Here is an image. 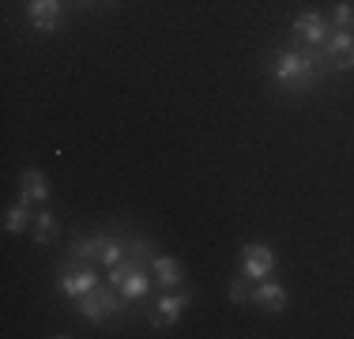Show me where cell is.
I'll use <instances>...</instances> for the list:
<instances>
[{"mask_svg": "<svg viewBox=\"0 0 354 339\" xmlns=\"http://www.w3.org/2000/svg\"><path fill=\"white\" fill-rule=\"evenodd\" d=\"M324 46H306V49H279L272 61V80L283 91H309L320 80V72H328Z\"/></svg>", "mask_w": 354, "mask_h": 339, "instance_id": "cell-1", "label": "cell"}, {"mask_svg": "<svg viewBox=\"0 0 354 339\" xmlns=\"http://www.w3.org/2000/svg\"><path fill=\"white\" fill-rule=\"evenodd\" d=\"M117 286H95V291H87L83 294V298H75V313H80V317H87L91 324H102V320L109 317V313H117L121 309V302H117Z\"/></svg>", "mask_w": 354, "mask_h": 339, "instance_id": "cell-2", "label": "cell"}, {"mask_svg": "<svg viewBox=\"0 0 354 339\" xmlns=\"http://www.w3.org/2000/svg\"><path fill=\"white\" fill-rule=\"evenodd\" d=\"M324 57H328V64H332V72H351L354 68V34L332 27V34H328V42H324Z\"/></svg>", "mask_w": 354, "mask_h": 339, "instance_id": "cell-3", "label": "cell"}, {"mask_svg": "<svg viewBox=\"0 0 354 339\" xmlns=\"http://www.w3.org/2000/svg\"><path fill=\"white\" fill-rule=\"evenodd\" d=\"M272 271H275V253L268 249V245H260V241L241 245V275H249V279H268Z\"/></svg>", "mask_w": 354, "mask_h": 339, "instance_id": "cell-4", "label": "cell"}, {"mask_svg": "<svg viewBox=\"0 0 354 339\" xmlns=\"http://www.w3.org/2000/svg\"><path fill=\"white\" fill-rule=\"evenodd\" d=\"M98 286V275L91 271V264H83V260H72L68 268L61 271V294H68V298H83L87 291H95Z\"/></svg>", "mask_w": 354, "mask_h": 339, "instance_id": "cell-5", "label": "cell"}, {"mask_svg": "<svg viewBox=\"0 0 354 339\" xmlns=\"http://www.w3.org/2000/svg\"><path fill=\"white\" fill-rule=\"evenodd\" d=\"M189 302H192V294L189 291H170V294H162V298L155 302V309H151V328H166V324H177L181 320V313L189 309Z\"/></svg>", "mask_w": 354, "mask_h": 339, "instance_id": "cell-6", "label": "cell"}, {"mask_svg": "<svg viewBox=\"0 0 354 339\" xmlns=\"http://www.w3.org/2000/svg\"><path fill=\"white\" fill-rule=\"evenodd\" d=\"M294 38L301 42V46H324L328 34H332V27L324 23V15L320 12H301L298 19H294Z\"/></svg>", "mask_w": 354, "mask_h": 339, "instance_id": "cell-7", "label": "cell"}, {"mask_svg": "<svg viewBox=\"0 0 354 339\" xmlns=\"http://www.w3.org/2000/svg\"><path fill=\"white\" fill-rule=\"evenodd\" d=\"M27 15H30V27L35 30L53 34L57 27H61V0H30Z\"/></svg>", "mask_w": 354, "mask_h": 339, "instance_id": "cell-8", "label": "cell"}, {"mask_svg": "<svg viewBox=\"0 0 354 339\" xmlns=\"http://www.w3.org/2000/svg\"><path fill=\"white\" fill-rule=\"evenodd\" d=\"M252 305H257V309H264V313H279L283 305H286V291L275 283L272 275L257 279V286H252Z\"/></svg>", "mask_w": 354, "mask_h": 339, "instance_id": "cell-9", "label": "cell"}, {"mask_svg": "<svg viewBox=\"0 0 354 339\" xmlns=\"http://www.w3.org/2000/svg\"><path fill=\"white\" fill-rule=\"evenodd\" d=\"M147 268L155 271L158 286H166V291H174V286H181V279H185V268H181V260H174V257H162V253H155V257L147 260Z\"/></svg>", "mask_w": 354, "mask_h": 339, "instance_id": "cell-10", "label": "cell"}, {"mask_svg": "<svg viewBox=\"0 0 354 339\" xmlns=\"http://www.w3.org/2000/svg\"><path fill=\"white\" fill-rule=\"evenodd\" d=\"M106 237H109V234L75 237V241L68 245V257H72V260H83V264H98V257H102V249H106Z\"/></svg>", "mask_w": 354, "mask_h": 339, "instance_id": "cell-11", "label": "cell"}, {"mask_svg": "<svg viewBox=\"0 0 354 339\" xmlns=\"http://www.w3.org/2000/svg\"><path fill=\"white\" fill-rule=\"evenodd\" d=\"M19 196L27 203H46L49 200V185L41 170H23L19 174Z\"/></svg>", "mask_w": 354, "mask_h": 339, "instance_id": "cell-12", "label": "cell"}, {"mask_svg": "<svg viewBox=\"0 0 354 339\" xmlns=\"http://www.w3.org/2000/svg\"><path fill=\"white\" fill-rule=\"evenodd\" d=\"M27 223H30V203L19 196L12 208L4 211V230L8 234H23V226H27Z\"/></svg>", "mask_w": 354, "mask_h": 339, "instance_id": "cell-13", "label": "cell"}, {"mask_svg": "<svg viewBox=\"0 0 354 339\" xmlns=\"http://www.w3.org/2000/svg\"><path fill=\"white\" fill-rule=\"evenodd\" d=\"M30 234H35L38 245H49V241H53V237L61 234V226H57L53 211H38V215H35V226H30Z\"/></svg>", "mask_w": 354, "mask_h": 339, "instance_id": "cell-14", "label": "cell"}, {"mask_svg": "<svg viewBox=\"0 0 354 339\" xmlns=\"http://www.w3.org/2000/svg\"><path fill=\"white\" fill-rule=\"evenodd\" d=\"M252 286H257V279L238 275V279L230 283V302H234V305H249V302H252Z\"/></svg>", "mask_w": 354, "mask_h": 339, "instance_id": "cell-15", "label": "cell"}, {"mask_svg": "<svg viewBox=\"0 0 354 339\" xmlns=\"http://www.w3.org/2000/svg\"><path fill=\"white\" fill-rule=\"evenodd\" d=\"M332 27L335 30H354V4H351V0H339V4H335Z\"/></svg>", "mask_w": 354, "mask_h": 339, "instance_id": "cell-16", "label": "cell"}]
</instances>
